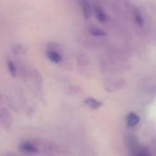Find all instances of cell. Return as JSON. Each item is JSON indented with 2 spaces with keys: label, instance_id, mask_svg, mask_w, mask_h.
<instances>
[{
  "label": "cell",
  "instance_id": "obj_1",
  "mask_svg": "<svg viewBox=\"0 0 156 156\" xmlns=\"http://www.w3.org/2000/svg\"><path fill=\"white\" fill-rule=\"evenodd\" d=\"M34 142L38 149V154L41 153L48 155L58 154V148L53 142L46 141V140H34Z\"/></svg>",
  "mask_w": 156,
  "mask_h": 156
},
{
  "label": "cell",
  "instance_id": "obj_2",
  "mask_svg": "<svg viewBox=\"0 0 156 156\" xmlns=\"http://www.w3.org/2000/svg\"><path fill=\"white\" fill-rule=\"evenodd\" d=\"M0 124L6 130L10 129L13 124L12 114L5 108H0Z\"/></svg>",
  "mask_w": 156,
  "mask_h": 156
},
{
  "label": "cell",
  "instance_id": "obj_3",
  "mask_svg": "<svg viewBox=\"0 0 156 156\" xmlns=\"http://www.w3.org/2000/svg\"><path fill=\"white\" fill-rule=\"evenodd\" d=\"M19 149L23 154H38V149H37L34 140L22 142L19 145Z\"/></svg>",
  "mask_w": 156,
  "mask_h": 156
},
{
  "label": "cell",
  "instance_id": "obj_4",
  "mask_svg": "<svg viewBox=\"0 0 156 156\" xmlns=\"http://www.w3.org/2000/svg\"><path fill=\"white\" fill-rule=\"evenodd\" d=\"M31 78H32V80H33V83H34L36 89L37 90H41L42 86H43V79H42L40 72L36 69H33L32 73H31Z\"/></svg>",
  "mask_w": 156,
  "mask_h": 156
},
{
  "label": "cell",
  "instance_id": "obj_5",
  "mask_svg": "<svg viewBox=\"0 0 156 156\" xmlns=\"http://www.w3.org/2000/svg\"><path fill=\"white\" fill-rule=\"evenodd\" d=\"M80 5L82 10V14L86 19L90 18L91 16V7L90 5V2L88 0H79Z\"/></svg>",
  "mask_w": 156,
  "mask_h": 156
},
{
  "label": "cell",
  "instance_id": "obj_6",
  "mask_svg": "<svg viewBox=\"0 0 156 156\" xmlns=\"http://www.w3.org/2000/svg\"><path fill=\"white\" fill-rule=\"evenodd\" d=\"M140 121H141L140 117L134 112L129 113L126 117V123H127V126L130 128L135 127L140 122Z\"/></svg>",
  "mask_w": 156,
  "mask_h": 156
},
{
  "label": "cell",
  "instance_id": "obj_7",
  "mask_svg": "<svg viewBox=\"0 0 156 156\" xmlns=\"http://www.w3.org/2000/svg\"><path fill=\"white\" fill-rule=\"evenodd\" d=\"M47 57L48 58V59L54 63H60L62 60V57L59 54V52H58L57 50L54 49H49L47 51Z\"/></svg>",
  "mask_w": 156,
  "mask_h": 156
},
{
  "label": "cell",
  "instance_id": "obj_8",
  "mask_svg": "<svg viewBox=\"0 0 156 156\" xmlns=\"http://www.w3.org/2000/svg\"><path fill=\"white\" fill-rule=\"evenodd\" d=\"M94 13L96 15V17L98 18L99 21L101 22H106L108 20V16L105 14L103 9L100 5H96L94 7Z\"/></svg>",
  "mask_w": 156,
  "mask_h": 156
},
{
  "label": "cell",
  "instance_id": "obj_9",
  "mask_svg": "<svg viewBox=\"0 0 156 156\" xmlns=\"http://www.w3.org/2000/svg\"><path fill=\"white\" fill-rule=\"evenodd\" d=\"M85 104L88 107H90L91 109H95V110L96 109H99V108H101L102 106V103L101 101H98L97 100H95L93 98H88V99H86L85 100Z\"/></svg>",
  "mask_w": 156,
  "mask_h": 156
},
{
  "label": "cell",
  "instance_id": "obj_10",
  "mask_svg": "<svg viewBox=\"0 0 156 156\" xmlns=\"http://www.w3.org/2000/svg\"><path fill=\"white\" fill-rule=\"evenodd\" d=\"M133 16H134V20L135 22L139 25V26H143L144 23V17L142 16V13L139 9H135L133 11Z\"/></svg>",
  "mask_w": 156,
  "mask_h": 156
},
{
  "label": "cell",
  "instance_id": "obj_11",
  "mask_svg": "<svg viewBox=\"0 0 156 156\" xmlns=\"http://www.w3.org/2000/svg\"><path fill=\"white\" fill-rule=\"evenodd\" d=\"M90 33L93 36H96V37H102V36H105V32L100 28H97V27H91L90 29Z\"/></svg>",
  "mask_w": 156,
  "mask_h": 156
},
{
  "label": "cell",
  "instance_id": "obj_12",
  "mask_svg": "<svg viewBox=\"0 0 156 156\" xmlns=\"http://www.w3.org/2000/svg\"><path fill=\"white\" fill-rule=\"evenodd\" d=\"M7 68H8V70L10 72V74L15 77L16 74V68L14 64V62L12 60H7Z\"/></svg>",
  "mask_w": 156,
  "mask_h": 156
}]
</instances>
